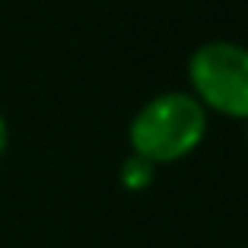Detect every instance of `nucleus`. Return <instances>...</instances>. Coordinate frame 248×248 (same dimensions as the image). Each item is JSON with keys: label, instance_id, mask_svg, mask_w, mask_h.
Here are the masks:
<instances>
[{"label": "nucleus", "instance_id": "3", "mask_svg": "<svg viewBox=\"0 0 248 248\" xmlns=\"http://www.w3.org/2000/svg\"><path fill=\"white\" fill-rule=\"evenodd\" d=\"M153 175H156V166L150 159H143V156L131 153L127 159L121 162V172H118V178H121V185L127 191H143L153 185Z\"/></svg>", "mask_w": 248, "mask_h": 248}, {"label": "nucleus", "instance_id": "4", "mask_svg": "<svg viewBox=\"0 0 248 248\" xmlns=\"http://www.w3.org/2000/svg\"><path fill=\"white\" fill-rule=\"evenodd\" d=\"M7 140H10V127H7V121H3V115H0V153L7 150Z\"/></svg>", "mask_w": 248, "mask_h": 248}, {"label": "nucleus", "instance_id": "2", "mask_svg": "<svg viewBox=\"0 0 248 248\" xmlns=\"http://www.w3.org/2000/svg\"><path fill=\"white\" fill-rule=\"evenodd\" d=\"M191 95L204 108L248 121V48L239 42H204L188 58Z\"/></svg>", "mask_w": 248, "mask_h": 248}, {"label": "nucleus", "instance_id": "1", "mask_svg": "<svg viewBox=\"0 0 248 248\" xmlns=\"http://www.w3.org/2000/svg\"><path fill=\"white\" fill-rule=\"evenodd\" d=\"M207 134V108L191 93H162L131 121V150L153 166L178 162L194 153Z\"/></svg>", "mask_w": 248, "mask_h": 248}]
</instances>
